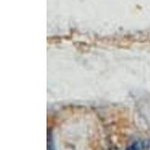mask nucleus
Returning a JSON list of instances; mask_svg holds the SVG:
<instances>
[{"instance_id":"obj_1","label":"nucleus","mask_w":150,"mask_h":150,"mask_svg":"<svg viewBox=\"0 0 150 150\" xmlns=\"http://www.w3.org/2000/svg\"><path fill=\"white\" fill-rule=\"evenodd\" d=\"M128 150H150V140H142L134 142Z\"/></svg>"},{"instance_id":"obj_2","label":"nucleus","mask_w":150,"mask_h":150,"mask_svg":"<svg viewBox=\"0 0 150 150\" xmlns=\"http://www.w3.org/2000/svg\"><path fill=\"white\" fill-rule=\"evenodd\" d=\"M47 150H55L54 147H53V144L52 143V140L50 137L47 139Z\"/></svg>"}]
</instances>
